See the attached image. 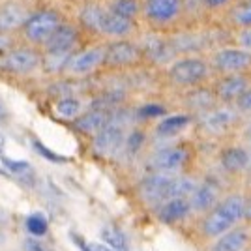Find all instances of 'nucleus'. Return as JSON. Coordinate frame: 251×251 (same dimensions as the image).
Here are the masks:
<instances>
[{
	"label": "nucleus",
	"instance_id": "obj_27",
	"mask_svg": "<svg viewBox=\"0 0 251 251\" xmlns=\"http://www.w3.org/2000/svg\"><path fill=\"white\" fill-rule=\"evenodd\" d=\"M216 103V94L206 88H197L188 96V105L195 111H210Z\"/></svg>",
	"mask_w": 251,
	"mask_h": 251
},
{
	"label": "nucleus",
	"instance_id": "obj_17",
	"mask_svg": "<svg viewBox=\"0 0 251 251\" xmlns=\"http://www.w3.org/2000/svg\"><path fill=\"white\" fill-rule=\"evenodd\" d=\"M133 28H135V23L131 19H126V17H120V15L107 11L103 25H101V34L111 36V38H124L127 34H131Z\"/></svg>",
	"mask_w": 251,
	"mask_h": 251
},
{
	"label": "nucleus",
	"instance_id": "obj_14",
	"mask_svg": "<svg viewBox=\"0 0 251 251\" xmlns=\"http://www.w3.org/2000/svg\"><path fill=\"white\" fill-rule=\"evenodd\" d=\"M79 42V32L74 25L62 23L56 30L52 32V36L47 40L45 47L47 51H58V52H72L74 47Z\"/></svg>",
	"mask_w": 251,
	"mask_h": 251
},
{
	"label": "nucleus",
	"instance_id": "obj_15",
	"mask_svg": "<svg viewBox=\"0 0 251 251\" xmlns=\"http://www.w3.org/2000/svg\"><path fill=\"white\" fill-rule=\"evenodd\" d=\"M109 118H111L109 111L92 109V111H88V113L75 118V129L81 131V133H86V135H96L107 126Z\"/></svg>",
	"mask_w": 251,
	"mask_h": 251
},
{
	"label": "nucleus",
	"instance_id": "obj_11",
	"mask_svg": "<svg viewBox=\"0 0 251 251\" xmlns=\"http://www.w3.org/2000/svg\"><path fill=\"white\" fill-rule=\"evenodd\" d=\"M189 157V152L184 147H171L159 150L156 156L152 157V167L157 173H167V171H176L180 169Z\"/></svg>",
	"mask_w": 251,
	"mask_h": 251
},
{
	"label": "nucleus",
	"instance_id": "obj_34",
	"mask_svg": "<svg viewBox=\"0 0 251 251\" xmlns=\"http://www.w3.org/2000/svg\"><path fill=\"white\" fill-rule=\"evenodd\" d=\"M32 147H34V150L40 154L42 157H45L47 161H51V163H64V161H68L64 156H60V154H56V152H52V150H49V148L45 147L43 143H40V141H32Z\"/></svg>",
	"mask_w": 251,
	"mask_h": 251
},
{
	"label": "nucleus",
	"instance_id": "obj_38",
	"mask_svg": "<svg viewBox=\"0 0 251 251\" xmlns=\"http://www.w3.org/2000/svg\"><path fill=\"white\" fill-rule=\"evenodd\" d=\"M236 107H238L240 111H246V113L251 111V88H248V90L236 100Z\"/></svg>",
	"mask_w": 251,
	"mask_h": 251
},
{
	"label": "nucleus",
	"instance_id": "obj_31",
	"mask_svg": "<svg viewBox=\"0 0 251 251\" xmlns=\"http://www.w3.org/2000/svg\"><path fill=\"white\" fill-rule=\"evenodd\" d=\"M2 165L8 169V171H10V175H13V176L26 178V176H32V175H34L30 163L21 161V159H11V157L2 156Z\"/></svg>",
	"mask_w": 251,
	"mask_h": 251
},
{
	"label": "nucleus",
	"instance_id": "obj_45",
	"mask_svg": "<svg viewBox=\"0 0 251 251\" xmlns=\"http://www.w3.org/2000/svg\"><path fill=\"white\" fill-rule=\"evenodd\" d=\"M6 115V109H4V103L0 101V116H4Z\"/></svg>",
	"mask_w": 251,
	"mask_h": 251
},
{
	"label": "nucleus",
	"instance_id": "obj_7",
	"mask_svg": "<svg viewBox=\"0 0 251 251\" xmlns=\"http://www.w3.org/2000/svg\"><path fill=\"white\" fill-rule=\"evenodd\" d=\"M103 47H90V49H84L81 52H74L68 66H66V72L72 75H86L94 72L100 64H103Z\"/></svg>",
	"mask_w": 251,
	"mask_h": 251
},
{
	"label": "nucleus",
	"instance_id": "obj_42",
	"mask_svg": "<svg viewBox=\"0 0 251 251\" xmlns=\"http://www.w3.org/2000/svg\"><path fill=\"white\" fill-rule=\"evenodd\" d=\"M244 218L251 221V197H250V201H246V212H244Z\"/></svg>",
	"mask_w": 251,
	"mask_h": 251
},
{
	"label": "nucleus",
	"instance_id": "obj_26",
	"mask_svg": "<svg viewBox=\"0 0 251 251\" xmlns=\"http://www.w3.org/2000/svg\"><path fill=\"white\" fill-rule=\"evenodd\" d=\"M195 182L191 178L176 176L171 180L167 188V197L165 199H186V195H191L195 191Z\"/></svg>",
	"mask_w": 251,
	"mask_h": 251
},
{
	"label": "nucleus",
	"instance_id": "obj_6",
	"mask_svg": "<svg viewBox=\"0 0 251 251\" xmlns=\"http://www.w3.org/2000/svg\"><path fill=\"white\" fill-rule=\"evenodd\" d=\"M182 13V0H147L145 15L150 23L157 26L169 25Z\"/></svg>",
	"mask_w": 251,
	"mask_h": 251
},
{
	"label": "nucleus",
	"instance_id": "obj_8",
	"mask_svg": "<svg viewBox=\"0 0 251 251\" xmlns=\"http://www.w3.org/2000/svg\"><path fill=\"white\" fill-rule=\"evenodd\" d=\"M214 66L223 74H240L251 66V52L244 49H221L214 54Z\"/></svg>",
	"mask_w": 251,
	"mask_h": 251
},
{
	"label": "nucleus",
	"instance_id": "obj_41",
	"mask_svg": "<svg viewBox=\"0 0 251 251\" xmlns=\"http://www.w3.org/2000/svg\"><path fill=\"white\" fill-rule=\"evenodd\" d=\"M10 43H11L10 34H2V32H0V52L8 51V49H10Z\"/></svg>",
	"mask_w": 251,
	"mask_h": 251
},
{
	"label": "nucleus",
	"instance_id": "obj_16",
	"mask_svg": "<svg viewBox=\"0 0 251 251\" xmlns=\"http://www.w3.org/2000/svg\"><path fill=\"white\" fill-rule=\"evenodd\" d=\"M236 120V113L230 109H214V111H206L202 115V126L208 129L210 133H221L225 129H229L230 126Z\"/></svg>",
	"mask_w": 251,
	"mask_h": 251
},
{
	"label": "nucleus",
	"instance_id": "obj_36",
	"mask_svg": "<svg viewBox=\"0 0 251 251\" xmlns=\"http://www.w3.org/2000/svg\"><path fill=\"white\" fill-rule=\"evenodd\" d=\"M72 236H74L75 244L83 251H113L109 246H103V244H98V242H84L83 238H79L77 234H72Z\"/></svg>",
	"mask_w": 251,
	"mask_h": 251
},
{
	"label": "nucleus",
	"instance_id": "obj_46",
	"mask_svg": "<svg viewBox=\"0 0 251 251\" xmlns=\"http://www.w3.org/2000/svg\"><path fill=\"white\" fill-rule=\"evenodd\" d=\"M2 145H4V141H2V135H0V148H2Z\"/></svg>",
	"mask_w": 251,
	"mask_h": 251
},
{
	"label": "nucleus",
	"instance_id": "obj_32",
	"mask_svg": "<svg viewBox=\"0 0 251 251\" xmlns=\"http://www.w3.org/2000/svg\"><path fill=\"white\" fill-rule=\"evenodd\" d=\"M26 230L32 236H43L47 232V220L42 214H32L26 218Z\"/></svg>",
	"mask_w": 251,
	"mask_h": 251
},
{
	"label": "nucleus",
	"instance_id": "obj_22",
	"mask_svg": "<svg viewBox=\"0 0 251 251\" xmlns=\"http://www.w3.org/2000/svg\"><path fill=\"white\" fill-rule=\"evenodd\" d=\"M216 201H218V189L212 184H202L201 188H195V191L191 193V202L189 204L199 212H204V210L216 206Z\"/></svg>",
	"mask_w": 251,
	"mask_h": 251
},
{
	"label": "nucleus",
	"instance_id": "obj_23",
	"mask_svg": "<svg viewBox=\"0 0 251 251\" xmlns=\"http://www.w3.org/2000/svg\"><path fill=\"white\" fill-rule=\"evenodd\" d=\"M191 116L189 115H175V116H165L159 124H157V135L159 137H171L180 133L186 126H189Z\"/></svg>",
	"mask_w": 251,
	"mask_h": 251
},
{
	"label": "nucleus",
	"instance_id": "obj_13",
	"mask_svg": "<svg viewBox=\"0 0 251 251\" xmlns=\"http://www.w3.org/2000/svg\"><path fill=\"white\" fill-rule=\"evenodd\" d=\"M248 88H250V83L244 75L229 74L216 84V98H220L221 101H236Z\"/></svg>",
	"mask_w": 251,
	"mask_h": 251
},
{
	"label": "nucleus",
	"instance_id": "obj_19",
	"mask_svg": "<svg viewBox=\"0 0 251 251\" xmlns=\"http://www.w3.org/2000/svg\"><path fill=\"white\" fill-rule=\"evenodd\" d=\"M250 242V232L246 229H234L223 234L212 246V251H244Z\"/></svg>",
	"mask_w": 251,
	"mask_h": 251
},
{
	"label": "nucleus",
	"instance_id": "obj_48",
	"mask_svg": "<svg viewBox=\"0 0 251 251\" xmlns=\"http://www.w3.org/2000/svg\"><path fill=\"white\" fill-rule=\"evenodd\" d=\"M0 242H2V236H0Z\"/></svg>",
	"mask_w": 251,
	"mask_h": 251
},
{
	"label": "nucleus",
	"instance_id": "obj_12",
	"mask_svg": "<svg viewBox=\"0 0 251 251\" xmlns=\"http://www.w3.org/2000/svg\"><path fill=\"white\" fill-rule=\"evenodd\" d=\"M173 176H169L165 173H156V175H150L141 182V195L143 199L157 204L167 197V188L171 184Z\"/></svg>",
	"mask_w": 251,
	"mask_h": 251
},
{
	"label": "nucleus",
	"instance_id": "obj_33",
	"mask_svg": "<svg viewBox=\"0 0 251 251\" xmlns=\"http://www.w3.org/2000/svg\"><path fill=\"white\" fill-rule=\"evenodd\" d=\"M232 21L240 26L250 28L251 26V2H244L232 10Z\"/></svg>",
	"mask_w": 251,
	"mask_h": 251
},
{
	"label": "nucleus",
	"instance_id": "obj_2",
	"mask_svg": "<svg viewBox=\"0 0 251 251\" xmlns=\"http://www.w3.org/2000/svg\"><path fill=\"white\" fill-rule=\"evenodd\" d=\"M62 17L56 10L45 8L36 13H30L28 19L23 25L25 38L34 45H45L47 40L52 36V32L62 25Z\"/></svg>",
	"mask_w": 251,
	"mask_h": 251
},
{
	"label": "nucleus",
	"instance_id": "obj_20",
	"mask_svg": "<svg viewBox=\"0 0 251 251\" xmlns=\"http://www.w3.org/2000/svg\"><path fill=\"white\" fill-rule=\"evenodd\" d=\"M221 165L229 173H240L250 165V154L242 147H230L221 152Z\"/></svg>",
	"mask_w": 251,
	"mask_h": 251
},
{
	"label": "nucleus",
	"instance_id": "obj_4",
	"mask_svg": "<svg viewBox=\"0 0 251 251\" xmlns=\"http://www.w3.org/2000/svg\"><path fill=\"white\" fill-rule=\"evenodd\" d=\"M169 77L173 83L180 86H195L208 77V66L199 58H184L171 66Z\"/></svg>",
	"mask_w": 251,
	"mask_h": 251
},
{
	"label": "nucleus",
	"instance_id": "obj_28",
	"mask_svg": "<svg viewBox=\"0 0 251 251\" xmlns=\"http://www.w3.org/2000/svg\"><path fill=\"white\" fill-rule=\"evenodd\" d=\"M101 236H103L105 244L111 248L113 251H127V240H126L124 232L115 227V225H107L101 230Z\"/></svg>",
	"mask_w": 251,
	"mask_h": 251
},
{
	"label": "nucleus",
	"instance_id": "obj_40",
	"mask_svg": "<svg viewBox=\"0 0 251 251\" xmlns=\"http://www.w3.org/2000/svg\"><path fill=\"white\" fill-rule=\"evenodd\" d=\"M202 6H206V8H221V6H225L229 0H199Z\"/></svg>",
	"mask_w": 251,
	"mask_h": 251
},
{
	"label": "nucleus",
	"instance_id": "obj_10",
	"mask_svg": "<svg viewBox=\"0 0 251 251\" xmlns=\"http://www.w3.org/2000/svg\"><path fill=\"white\" fill-rule=\"evenodd\" d=\"M28 15V10L19 2H4L0 6V32L10 34L17 28H23Z\"/></svg>",
	"mask_w": 251,
	"mask_h": 251
},
{
	"label": "nucleus",
	"instance_id": "obj_9",
	"mask_svg": "<svg viewBox=\"0 0 251 251\" xmlns=\"http://www.w3.org/2000/svg\"><path fill=\"white\" fill-rule=\"evenodd\" d=\"M139 58H141V51L135 43L122 40V42H113L105 47L103 64L113 66V68H122V66L135 64Z\"/></svg>",
	"mask_w": 251,
	"mask_h": 251
},
{
	"label": "nucleus",
	"instance_id": "obj_1",
	"mask_svg": "<svg viewBox=\"0 0 251 251\" xmlns=\"http://www.w3.org/2000/svg\"><path fill=\"white\" fill-rule=\"evenodd\" d=\"M246 212V201L242 195H229L227 199L218 202L214 208L210 210V214L204 218L202 230L210 238L221 236L223 232L232 229L238 221L244 218Z\"/></svg>",
	"mask_w": 251,
	"mask_h": 251
},
{
	"label": "nucleus",
	"instance_id": "obj_3",
	"mask_svg": "<svg viewBox=\"0 0 251 251\" xmlns=\"http://www.w3.org/2000/svg\"><path fill=\"white\" fill-rule=\"evenodd\" d=\"M40 64H42V54L30 47L8 49L0 56V70L6 74L26 75L34 72Z\"/></svg>",
	"mask_w": 251,
	"mask_h": 251
},
{
	"label": "nucleus",
	"instance_id": "obj_47",
	"mask_svg": "<svg viewBox=\"0 0 251 251\" xmlns=\"http://www.w3.org/2000/svg\"><path fill=\"white\" fill-rule=\"evenodd\" d=\"M248 139H250V143H251V129H250V133H248Z\"/></svg>",
	"mask_w": 251,
	"mask_h": 251
},
{
	"label": "nucleus",
	"instance_id": "obj_5",
	"mask_svg": "<svg viewBox=\"0 0 251 251\" xmlns=\"http://www.w3.org/2000/svg\"><path fill=\"white\" fill-rule=\"evenodd\" d=\"M124 143V126L118 116H111L100 133L94 135V150L101 156H113Z\"/></svg>",
	"mask_w": 251,
	"mask_h": 251
},
{
	"label": "nucleus",
	"instance_id": "obj_29",
	"mask_svg": "<svg viewBox=\"0 0 251 251\" xmlns=\"http://www.w3.org/2000/svg\"><path fill=\"white\" fill-rule=\"evenodd\" d=\"M54 111L62 118H77L81 113V101L74 96H64L54 103Z\"/></svg>",
	"mask_w": 251,
	"mask_h": 251
},
{
	"label": "nucleus",
	"instance_id": "obj_44",
	"mask_svg": "<svg viewBox=\"0 0 251 251\" xmlns=\"http://www.w3.org/2000/svg\"><path fill=\"white\" fill-rule=\"evenodd\" d=\"M0 176L8 178V176H10V173H8V171H4V169H0Z\"/></svg>",
	"mask_w": 251,
	"mask_h": 251
},
{
	"label": "nucleus",
	"instance_id": "obj_21",
	"mask_svg": "<svg viewBox=\"0 0 251 251\" xmlns=\"http://www.w3.org/2000/svg\"><path fill=\"white\" fill-rule=\"evenodd\" d=\"M107 15V10L100 4H84L79 11V21L86 30L90 32H101V25Z\"/></svg>",
	"mask_w": 251,
	"mask_h": 251
},
{
	"label": "nucleus",
	"instance_id": "obj_24",
	"mask_svg": "<svg viewBox=\"0 0 251 251\" xmlns=\"http://www.w3.org/2000/svg\"><path fill=\"white\" fill-rule=\"evenodd\" d=\"M145 52H147L154 62L161 64V62H167V60L173 58V54H175V47H173L169 42H165V40L156 38V40L147 42V45H145Z\"/></svg>",
	"mask_w": 251,
	"mask_h": 251
},
{
	"label": "nucleus",
	"instance_id": "obj_43",
	"mask_svg": "<svg viewBox=\"0 0 251 251\" xmlns=\"http://www.w3.org/2000/svg\"><path fill=\"white\" fill-rule=\"evenodd\" d=\"M28 248H30L32 251H45L43 248H40V246H32V244H28Z\"/></svg>",
	"mask_w": 251,
	"mask_h": 251
},
{
	"label": "nucleus",
	"instance_id": "obj_37",
	"mask_svg": "<svg viewBox=\"0 0 251 251\" xmlns=\"http://www.w3.org/2000/svg\"><path fill=\"white\" fill-rule=\"evenodd\" d=\"M143 143H145V135H143V131H131L129 137H127V141H126V145H127V150L131 152V154H135L139 148L143 147Z\"/></svg>",
	"mask_w": 251,
	"mask_h": 251
},
{
	"label": "nucleus",
	"instance_id": "obj_25",
	"mask_svg": "<svg viewBox=\"0 0 251 251\" xmlns=\"http://www.w3.org/2000/svg\"><path fill=\"white\" fill-rule=\"evenodd\" d=\"M72 54H74V51L72 52L47 51L42 58L43 70H45L47 74H60V72H66V66L70 62Z\"/></svg>",
	"mask_w": 251,
	"mask_h": 251
},
{
	"label": "nucleus",
	"instance_id": "obj_18",
	"mask_svg": "<svg viewBox=\"0 0 251 251\" xmlns=\"http://www.w3.org/2000/svg\"><path fill=\"white\" fill-rule=\"evenodd\" d=\"M191 210L188 199H167V202L161 204L157 210V216L163 223H175V221L184 220Z\"/></svg>",
	"mask_w": 251,
	"mask_h": 251
},
{
	"label": "nucleus",
	"instance_id": "obj_39",
	"mask_svg": "<svg viewBox=\"0 0 251 251\" xmlns=\"http://www.w3.org/2000/svg\"><path fill=\"white\" fill-rule=\"evenodd\" d=\"M240 43L242 47H246L248 51H251V28H246L240 34Z\"/></svg>",
	"mask_w": 251,
	"mask_h": 251
},
{
	"label": "nucleus",
	"instance_id": "obj_35",
	"mask_svg": "<svg viewBox=\"0 0 251 251\" xmlns=\"http://www.w3.org/2000/svg\"><path fill=\"white\" fill-rule=\"evenodd\" d=\"M163 115H165V107L157 103H148L139 109V116L141 118H156V116H163Z\"/></svg>",
	"mask_w": 251,
	"mask_h": 251
},
{
	"label": "nucleus",
	"instance_id": "obj_30",
	"mask_svg": "<svg viewBox=\"0 0 251 251\" xmlns=\"http://www.w3.org/2000/svg\"><path fill=\"white\" fill-rule=\"evenodd\" d=\"M109 11L133 21L137 17V13H139V2L137 0H113Z\"/></svg>",
	"mask_w": 251,
	"mask_h": 251
}]
</instances>
